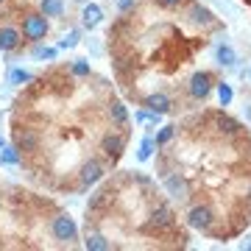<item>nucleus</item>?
<instances>
[{"label": "nucleus", "instance_id": "obj_26", "mask_svg": "<svg viewBox=\"0 0 251 251\" xmlns=\"http://www.w3.org/2000/svg\"><path fill=\"white\" fill-rule=\"evenodd\" d=\"M218 126H221L224 131H229V134H232V131H237V123H234L232 117H226V115H221V117H218Z\"/></svg>", "mask_w": 251, "mask_h": 251}, {"label": "nucleus", "instance_id": "obj_23", "mask_svg": "<svg viewBox=\"0 0 251 251\" xmlns=\"http://www.w3.org/2000/svg\"><path fill=\"white\" fill-rule=\"evenodd\" d=\"M232 98H234L232 87H229L226 81H221V84H218V100H221V106H229V103H232Z\"/></svg>", "mask_w": 251, "mask_h": 251}, {"label": "nucleus", "instance_id": "obj_18", "mask_svg": "<svg viewBox=\"0 0 251 251\" xmlns=\"http://www.w3.org/2000/svg\"><path fill=\"white\" fill-rule=\"evenodd\" d=\"M17 162H20V148H14V145L0 148V165H17Z\"/></svg>", "mask_w": 251, "mask_h": 251}, {"label": "nucleus", "instance_id": "obj_30", "mask_svg": "<svg viewBox=\"0 0 251 251\" xmlns=\"http://www.w3.org/2000/svg\"><path fill=\"white\" fill-rule=\"evenodd\" d=\"M3 145H6V143H3V137H0V148H3Z\"/></svg>", "mask_w": 251, "mask_h": 251}, {"label": "nucleus", "instance_id": "obj_13", "mask_svg": "<svg viewBox=\"0 0 251 251\" xmlns=\"http://www.w3.org/2000/svg\"><path fill=\"white\" fill-rule=\"evenodd\" d=\"M31 78H34V73L25 70V67H11L9 70V84L11 87H23V84H28Z\"/></svg>", "mask_w": 251, "mask_h": 251}, {"label": "nucleus", "instance_id": "obj_3", "mask_svg": "<svg viewBox=\"0 0 251 251\" xmlns=\"http://www.w3.org/2000/svg\"><path fill=\"white\" fill-rule=\"evenodd\" d=\"M212 87H215V81H212V75L206 70H198L193 73V78H190V95L196 100H204L209 92H212Z\"/></svg>", "mask_w": 251, "mask_h": 251}, {"label": "nucleus", "instance_id": "obj_2", "mask_svg": "<svg viewBox=\"0 0 251 251\" xmlns=\"http://www.w3.org/2000/svg\"><path fill=\"white\" fill-rule=\"evenodd\" d=\"M50 234H53L59 243H73L78 237V226L70 215H56L53 224H50Z\"/></svg>", "mask_w": 251, "mask_h": 251}, {"label": "nucleus", "instance_id": "obj_11", "mask_svg": "<svg viewBox=\"0 0 251 251\" xmlns=\"http://www.w3.org/2000/svg\"><path fill=\"white\" fill-rule=\"evenodd\" d=\"M145 109L159 112V115H168V112H171V98H168L165 92H151V95L145 98Z\"/></svg>", "mask_w": 251, "mask_h": 251}, {"label": "nucleus", "instance_id": "obj_9", "mask_svg": "<svg viewBox=\"0 0 251 251\" xmlns=\"http://www.w3.org/2000/svg\"><path fill=\"white\" fill-rule=\"evenodd\" d=\"M100 148H103V153H106V156L117 159V156L123 153V148H126V140L120 134H106L103 140H100Z\"/></svg>", "mask_w": 251, "mask_h": 251}, {"label": "nucleus", "instance_id": "obj_15", "mask_svg": "<svg viewBox=\"0 0 251 251\" xmlns=\"http://www.w3.org/2000/svg\"><path fill=\"white\" fill-rule=\"evenodd\" d=\"M109 115H112V123H115V126H126V123H128V112H126V106L120 103V100H115V103L109 106Z\"/></svg>", "mask_w": 251, "mask_h": 251}, {"label": "nucleus", "instance_id": "obj_20", "mask_svg": "<svg viewBox=\"0 0 251 251\" xmlns=\"http://www.w3.org/2000/svg\"><path fill=\"white\" fill-rule=\"evenodd\" d=\"M153 148H156V143H153V137H145L143 143H140V151H137V159L140 162H148L153 156Z\"/></svg>", "mask_w": 251, "mask_h": 251}, {"label": "nucleus", "instance_id": "obj_29", "mask_svg": "<svg viewBox=\"0 0 251 251\" xmlns=\"http://www.w3.org/2000/svg\"><path fill=\"white\" fill-rule=\"evenodd\" d=\"M246 117H249V120H251V106H246Z\"/></svg>", "mask_w": 251, "mask_h": 251}, {"label": "nucleus", "instance_id": "obj_16", "mask_svg": "<svg viewBox=\"0 0 251 251\" xmlns=\"http://www.w3.org/2000/svg\"><path fill=\"white\" fill-rule=\"evenodd\" d=\"M137 123H143V126H159L162 123V115L159 112H151V109H140L134 115Z\"/></svg>", "mask_w": 251, "mask_h": 251}, {"label": "nucleus", "instance_id": "obj_19", "mask_svg": "<svg viewBox=\"0 0 251 251\" xmlns=\"http://www.w3.org/2000/svg\"><path fill=\"white\" fill-rule=\"evenodd\" d=\"M64 3L62 0H42V14L45 17H62Z\"/></svg>", "mask_w": 251, "mask_h": 251}, {"label": "nucleus", "instance_id": "obj_27", "mask_svg": "<svg viewBox=\"0 0 251 251\" xmlns=\"http://www.w3.org/2000/svg\"><path fill=\"white\" fill-rule=\"evenodd\" d=\"M134 3H137V0H120V3H117V9H120V11H128Z\"/></svg>", "mask_w": 251, "mask_h": 251}, {"label": "nucleus", "instance_id": "obj_5", "mask_svg": "<svg viewBox=\"0 0 251 251\" xmlns=\"http://www.w3.org/2000/svg\"><path fill=\"white\" fill-rule=\"evenodd\" d=\"M173 226V212L171 206H156L148 218V224H145V232H165V229H171Z\"/></svg>", "mask_w": 251, "mask_h": 251}, {"label": "nucleus", "instance_id": "obj_28", "mask_svg": "<svg viewBox=\"0 0 251 251\" xmlns=\"http://www.w3.org/2000/svg\"><path fill=\"white\" fill-rule=\"evenodd\" d=\"M162 6H168V9H173V6H179L181 0H159Z\"/></svg>", "mask_w": 251, "mask_h": 251}, {"label": "nucleus", "instance_id": "obj_24", "mask_svg": "<svg viewBox=\"0 0 251 251\" xmlns=\"http://www.w3.org/2000/svg\"><path fill=\"white\" fill-rule=\"evenodd\" d=\"M190 17L196 20V23H212V14H209V11L206 9H201V6H193V9H190Z\"/></svg>", "mask_w": 251, "mask_h": 251}, {"label": "nucleus", "instance_id": "obj_25", "mask_svg": "<svg viewBox=\"0 0 251 251\" xmlns=\"http://www.w3.org/2000/svg\"><path fill=\"white\" fill-rule=\"evenodd\" d=\"M73 73H75V75H90V62H87V59H75V62H73Z\"/></svg>", "mask_w": 251, "mask_h": 251}, {"label": "nucleus", "instance_id": "obj_14", "mask_svg": "<svg viewBox=\"0 0 251 251\" xmlns=\"http://www.w3.org/2000/svg\"><path fill=\"white\" fill-rule=\"evenodd\" d=\"M84 249H87V251H109V240L103 237V234L92 232V234H87V240H84Z\"/></svg>", "mask_w": 251, "mask_h": 251}, {"label": "nucleus", "instance_id": "obj_21", "mask_svg": "<svg viewBox=\"0 0 251 251\" xmlns=\"http://www.w3.org/2000/svg\"><path fill=\"white\" fill-rule=\"evenodd\" d=\"M56 53H59V48H48V45H36L34 48V59H39V62H53Z\"/></svg>", "mask_w": 251, "mask_h": 251}, {"label": "nucleus", "instance_id": "obj_22", "mask_svg": "<svg viewBox=\"0 0 251 251\" xmlns=\"http://www.w3.org/2000/svg\"><path fill=\"white\" fill-rule=\"evenodd\" d=\"M173 134H176V128L173 126H162V131L156 137H153V143H156V148H162V145H168L173 140Z\"/></svg>", "mask_w": 251, "mask_h": 251}, {"label": "nucleus", "instance_id": "obj_33", "mask_svg": "<svg viewBox=\"0 0 251 251\" xmlns=\"http://www.w3.org/2000/svg\"><path fill=\"white\" fill-rule=\"evenodd\" d=\"M0 3H3V0H0Z\"/></svg>", "mask_w": 251, "mask_h": 251}, {"label": "nucleus", "instance_id": "obj_10", "mask_svg": "<svg viewBox=\"0 0 251 251\" xmlns=\"http://www.w3.org/2000/svg\"><path fill=\"white\" fill-rule=\"evenodd\" d=\"M20 31L17 28H11V25H3L0 28V50L3 53H9V50H14V48L20 45Z\"/></svg>", "mask_w": 251, "mask_h": 251}, {"label": "nucleus", "instance_id": "obj_8", "mask_svg": "<svg viewBox=\"0 0 251 251\" xmlns=\"http://www.w3.org/2000/svg\"><path fill=\"white\" fill-rule=\"evenodd\" d=\"M103 179V165L98 159H90L84 162V168H81V187H92V184H98Z\"/></svg>", "mask_w": 251, "mask_h": 251}, {"label": "nucleus", "instance_id": "obj_6", "mask_svg": "<svg viewBox=\"0 0 251 251\" xmlns=\"http://www.w3.org/2000/svg\"><path fill=\"white\" fill-rule=\"evenodd\" d=\"M212 209L209 206H193L190 209V215H187V224L193 226V229H198V232H206L209 226H212Z\"/></svg>", "mask_w": 251, "mask_h": 251}, {"label": "nucleus", "instance_id": "obj_7", "mask_svg": "<svg viewBox=\"0 0 251 251\" xmlns=\"http://www.w3.org/2000/svg\"><path fill=\"white\" fill-rule=\"evenodd\" d=\"M103 23V9H100L98 3H84V9H81V25L87 28V31H95V28Z\"/></svg>", "mask_w": 251, "mask_h": 251}, {"label": "nucleus", "instance_id": "obj_4", "mask_svg": "<svg viewBox=\"0 0 251 251\" xmlns=\"http://www.w3.org/2000/svg\"><path fill=\"white\" fill-rule=\"evenodd\" d=\"M165 190H168V196L176 198V201H187L190 198V184L181 173H168V176H165Z\"/></svg>", "mask_w": 251, "mask_h": 251}, {"label": "nucleus", "instance_id": "obj_31", "mask_svg": "<svg viewBox=\"0 0 251 251\" xmlns=\"http://www.w3.org/2000/svg\"><path fill=\"white\" fill-rule=\"evenodd\" d=\"M249 78H251V67H249Z\"/></svg>", "mask_w": 251, "mask_h": 251}, {"label": "nucleus", "instance_id": "obj_32", "mask_svg": "<svg viewBox=\"0 0 251 251\" xmlns=\"http://www.w3.org/2000/svg\"><path fill=\"white\" fill-rule=\"evenodd\" d=\"M78 3H87V0H78Z\"/></svg>", "mask_w": 251, "mask_h": 251}, {"label": "nucleus", "instance_id": "obj_12", "mask_svg": "<svg viewBox=\"0 0 251 251\" xmlns=\"http://www.w3.org/2000/svg\"><path fill=\"white\" fill-rule=\"evenodd\" d=\"M215 59H218V64L221 67H234V62H237V56H234V50H232V45H218V50H215Z\"/></svg>", "mask_w": 251, "mask_h": 251}, {"label": "nucleus", "instance_id": "obj_1", "mask_svg": "<svg viewBox=\"0 0 251 251\" xmlns=\"http://www.w3.org/2000/svg\"><path fill=\"white\" fill-rule=\"evenodd\" d=\"M48 17L39 11V14H25L23 20V36H25L28 42H42L48 36Z\"/></svg>", "mask_w": 251, "mask_h": 251}, {"label": "nucleus", "instance_id": "obj_17", "mask_svg": "<svg viewBox=\"0 0 251 251\" xmlns=\"http://www.w3.org/2000/svg\"><path fill=\"white\" fill-rule=\"evenodd\" d=\"M78 42H81V31H78V28H70V31L59 39V48H62V50H73Z\"/></svg>", "mask_w": 251, "mask_h": 251}]
</instances>
